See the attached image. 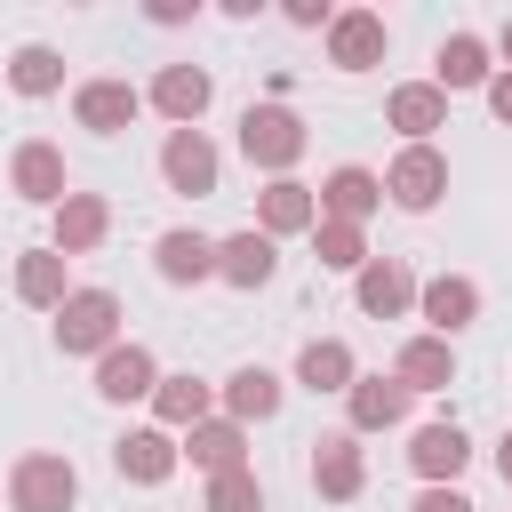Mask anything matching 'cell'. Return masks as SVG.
I'll use <instances>...</instances> for the list:
<instances>
[{
  "label": "cell",
  "instance_id": "24",
  "mask_svg": "<svg viewBox=\"0 0 512 512\" xmlns=\"http://www.w3.org/2000/svg\"><path fill=\"white\" fill-rule=\"evenodd\" d=\"M152 272L168 280V288H200V280H216V240H200V232H160L152 240Z\"/></svg>",
  "mask_w": 512,
  "mask_h": 512
},
{
  "label": "cell",
  "instance_id": "13",
  "mask_svg": "<svg viewBox=\"0 0 512 512\" xmlns=\"http://www.w3.org/2000/svg\"><path fill=\"white\" fill-rule=\"evenodd\" d=\"M176 464H184V448H176V432H160V424H136V432L112 440V472L136 480V488H160Z\"/></svg>",
  "mask_w": 512,
  "mask_h": 512
},
{
  "label": "cell",
  "instance_id": "20",
  "mask_svg": "<svg viewBox=\"0 0 512 512\" xmlns=\"http://www.w3.org/2000/svg\"><path fill=\"white\" fill-rule=\"evenodd\" d=\"M216 400H224V416H232V424H264V416H280L288 384H280L264 360H248V368H232V376L216 384Z\"/></svg>",
  "mask_w": 512,
  "mask_h": 512
},
{
  "label": "cell",
  "instance_id": "16",
  "mask_svg": "<svg viewBox=\"0 0 512 512\" xmlns=\"http://www.w3.org/2000/svg\"><path fill=\"white\" fill-rule=\"evenodd\" d=\"M312 488H320L328 504H352V496L368 488V456H360V440H352V432L312 440Z\"/></svg>",
  "mask_w": 512,
  "mask_h": 512
},
{
  "label": "cell",
  "instance_id": "7",
  "mask_svg": "<svg viewBox=\"0 0 512 512\" xmlns=\"http://www.w3.org/2000/svg\"><path fill=\"white\" fill-rule=\"evenodd\" d=\"M144 104H152L168 128H200V112L216 104V80H208L200 64H160L152 88H144Z\"/></svg>",
  "mask_w": 512,
  "mask_h": 512
},
{
  "label": "cell",
  "instance_id": "22",
  "mask_svg": "<svg viewBox=\"0 0 512 512\" xmlns=\"http://www.w3.org/2000/svg\"><path fill=\"white\" fill-rule=\"evenodd\" d=\"M408 464H416V480H424V488H456V472L472 464L464 424H424V432L408 440Z\"/></svg>",
  "mask_w": 512,
  "mask_h": 512
},
{
  "label": "cell",
  "instance_id": "28",
  "mask_svg": "<svg viewBox=\"0 0 512 512\" xmlns=\"http://www.w3.org/2000/svg\"><path fill=\"white\" fill-rule=\"evenodd\" d=\"M64 296H72V264H64L56 248H24V256H16V304L56 312Z\"/></svg>",
  "mask_w": 512,
  "mask_h": 512
},
{
  "label": "cell",
  "instance_id": "1",
  "mask_svg": "<svg viewBox=\"0 0 512 512\" xmlns=\"http://www.w3.org/2000/svg\"><path fill=\"white\" fill-rule=\"evenodd\" d=\"M120 344V296L112 288H72L56 304V352L64 360H104Z\"/></svg>",
  "mask_w": 512,
  "mask_h": 512
},
{
  "label": "cell",
  "instance_id": "33",
  "mask_svg": "<svg viewBox=\"0 0 512 512\" xmlns=\"http://www.w3.org/2000/svg\"><path fill=\"white\" fill-rule=\"evenodd\" d=\"M288 24H304V32H328V24H336V8H328V0H288Z\"/></svg>",
  "mask_w": 512,
  "mask_h": 512
},
{
  "label": "cell",
  "instance_id": "18",
  "mask_svg": "<svg viewBox=\"0 0 512 512\" xmlns=\"http://www.w3.org/2000/svg\"><path fill=\"white\" fill-rule=\"evenodd\" d=\"M320 224V200H312V184H296V176H272L264 192H256V232L264 240H288V232H312Z\"/></svg>",
  "mask_w": 512,
  "mask_h": 512
},
{
  "label": "cell",
  "instance_id": "15",
  "mask_svg": "<svg viewBox=\"0 0 512 512\" xmlns=\"http://www.w3.org/2000/svg\"><path fill=\"white\" fill-rule=\"evenodd\" d=\"M136 112H144V96H136L128 80H112V72H104V80H80V88H72V120H80L88 136H120V128H128Z\"/></svg>",
  "mask_w": 512,
  "mask_h": 512
},
{
  "label": "cell",
  "instance_id": "8",
  "mask_svg": "<svg viewBox=\"0 0 512 512\" xmlns=\"http://www.w3.org/2000/svg\"><path fill=\"white\" fill-rule=\"evenodd\" d=\"M8 192H16V200H32V208H56V200L72 192V176H64V152H56L48 136H24V144L8 152Z\"/></svg>",
  "mask_w": 512,
  "mask_h": 512
},
{
  "label": "cell",
  "instance_id": "34",
  "mask_svg": "<svg viewBox=\"0 0 512 512\" xmlns=\"http://www.w3.org/2000/svg\"><path fill=\"white\" fill-rule=\"evenodd\" d=\"M408 512H472V496H464V488H424Z\"/></svg>",
  "mask_w": 512,
  "mask_h": 512
},
{
  "label": "cell",
  "instance_id": "25",
  "mask_svg": "<svg viewBox=\"0 0 512 512\" xmlns=\"http://www.w3.org/2000/svg\"><path fill=\"white\" fill-rule=\"evenodd\" d=\"M272 272H280V240H264L256 224L216 240V280H232V288H264Z\"/></svg>",
  "mask_w": 512,
  "mask_h": 512
},
{
  "label": "cell",
  "instance_id": "31",
  "mask_svg": "<svg viewBox=\"0 0 512 512\" xmlns=\"http://www.w3.org/2000/svg\"><path fill=\"white\" fill-rule=\"evenodd\" d=\"M312 256H320V272H360L368 264V232L360 224H312Z\"/></svg>",
  "mask_w": 512,
  "mask_h": 512
},
{
  "label": "cell",
  "instance_id": "14",
  "mask_svg": "<svg viewBox=\"0 0 512 512\" xmlns=\"http://www.w3.org/2000/svg\"><path fill=\"white\" fill-rule=\"evenodd\" d=\"M408 384L400 376H352V392H344V432L360 440V432H392L400 416H408Z\"/></svg>",
  "mask_w": 512,
  "mask_h": 512
},
{
  "label": "cell",
  "instance_id": "30",
  "mask_svg": "<svg viewBox=\"0 0 512 512\" xmlns=\"http://www.w3.org/2000/svg\"><path fill=\"white\" fill-rule=\"evenodd\" d=\"M8 88H16V96H32V104H40V96H56V88H64V56H56L48 40H24V48L8 56Z\"/></svg>",
  "mask_w": 512,
  "mask_h": 512
},
{
  "label": "cell",
  "instance_id": "11",
  "mask_svg": "<svg viewBox=\"0 0 512 512\" xmlns=\"http://www.w3.org/2000/svg\"><path fill=\"white\" fill-rule=\"evenodd\" d=\"M48 216H56V224H48V248H56L64 264H72V256H88V248H104V232H112L104 192H64Z\"/></svg>",
  "mask_w": 512,
  "mask_h": 512
},
{
  "label": "cell",
  "instance_id": "23",
  "mask_svg": "<svg viewBox=\"0 0 512 512\" xmlns=\"http://www.w3.org/2000/svg\"><path fill=\"white\" fill-rule=\"evenodd\" d=\"M384 128H400L408 144H432V128H448V96L432 80H400L384 96Z\"/></svg>",
  "mask_w": 512,
  "mask_h": 512
},
{
  "label": "cell",
  "instance_id": "27",
  "mask_svg": "<svg viewBox=\"0 0 512 512\" xmlns=\"http://www.w3.org/2000/svg\"><path fill=\"white\" fill-rule=\"evenodd\" d=\"M176 448H184V456H192V464L216 480V472H240V464H248V424H232V416H208V424H192Z\"/></svg>",
  "mask_w": 512,
  "mask_h": 512
},
{
  "label": "cell",
  "instance_id": "36",
  "mask_svg": "<svg viewBox=\"0 0 512 512\" xmlns=\"http://www.w3.org/2000/svg\"><path fill=\"white\" fill-rule=\"evenodd\" d=\"M144 16H152V24H184V16H192V0H152Z\"/></svg>",
  "mask_w": 512,
  "mask_h": 512
},
{
  "label": "cell",
  "instance_id": "4",
  "mask_svg": "<svg viewBox=\"0 0 512 512\" xmlns=\"http://www.w3.org/2000/svg\"><path fill=\"white\" fill-rule=\"evenodd\" d=\"M384 200L408 208V216L440 208V200H448V152H440V144H400L392 168H384Z\"/></svg>",
  "mask_w": 512,
  "mask_h": 512
},
{
  "label": "cell",
  "instance_id": "10",
  "mask_svg": "<svg viewBox=\"0 0 512 512\" xmlns=\"http://www.w3.org/2000/svg\"><path fill=\"white\" fill-rule=\"evenodd\" d=\"M384 48H392V32H384L376 8H336V24H328V64L336 72H376Z\"/></svg>",
  "mask_w": 512,
  "mask_h": 512
},
{
  "label": "cell",
  "instance_id": "26",
  "mask_svg": "<svg viewBox=\"0 0 512 512\" xmlns=\"http://www.w3.org/2000/svg\"><path fill=\"white\" fill-rule=\"evenodd\" d=\"M392 376H400L408 392H448V384H456V344H448V336H408V344L392 352Z\"/></svg>",
  "mask_w": 512,
  "mask_h": 512
},
{
  "label": "cell",
  "instance_id": "32",
  "mask_svg": "<svg viewBox=\"0 0 512 512\" xmlns=\"http://www.w3.org/2000/svg\"><path fill=\"white\" fill-rule=\"evenodd\" d=\"M200 512H264V480L240 464V472H216L208 480V496H200Z\"/></svg>",
  "mask_w": 512,
  "mask_h": 512
},
{
  "label": "cell",
  "instance_id": "3",
  "mask_svg": "<svg viewBox=\"0 0 512 512\" xmlns=\"http://www.w3.org/2000/svg\"><path fill=\"white\" fill-rule=\"evenodd\" d=\"M72 504H80L72 456H56V448L16 456V472H8V512H72Z\"/></svg>",
  "mask_w": 512,
  "mask_h": 512
},
{
  "label": "cell",
  "instance_id": "12",
  "mask_svg": "<svg viewBox=\"0 0 512 512\" xmlns=\"http://www.w3.org/2000/svg\"><path fill=\"white\" fill-rule=\"evenodd\" d=\"M352 304H360L368 320H400V312H416V272H408L400 256H368V264L352 272Z\"/></svg>",
  "mask_w": 512,
  "mask_h": 512
},
{
  "label": "cell",
  "instance_id": "29",
  "mask_svg": "<svg viewBox=\"0 0 512 512\" xmlns=\"http://www.w3.org/2000/svg\"><path fill=\"white\" fill-rule=\"evenodd\" d=\"M352 376H360V360H352L344 336H312V344L296 352V384H304V392H352Z\"/></svg>",
  "mask_w": 512,
  "mask_h": 512
},
{
  "label": "cell",
  "instance_id": "17",
  "mask_svg": "<svg viewBox=\"0 0 512 512\" xmlns=\"http://www.w3.org/2000/svg\"><path fill=\"white\" fill-rule=\"evenodd\" d=\"M488 80H496V48L480 32H448L440 56H432V88L456 96V88H488Z\"/></svg>",
  "mask_w": 512,
  "mask_h": 512
},
{
  "label": "cell",
  "instance_id": "6",
  "mask_svg": "<svg viewBox=\"0 0 512 512\" xmlns=\"http://www.w3.org/2000/svg\"><path fill=\"white\" fill-rule=\"evenodd\" d=\"M312 200H320L328 224H360V232H368V216L384 208V176L360 168V160H344V168H328V176L312 184Z\"/></svg>",
  "mask_w": 512,
  "mask_h": 512
},
{
  "label": "cell",
  "instance_id": "9",
  "mask_svg": "<svg viewBox=\"0 0 512 512\" xmlns=\"http://www.w3.org/2000/svg\"><path fill=\"white\" fill-rule=\"evenodd\" d=\"M416 312L432 320L424 336H464L472 320H480V280H464V272H432V280H416Z\"/></svg>",
  "mask_w": 512,
  "mask_h": 512
},
{
  "label": "cell",
  "instance_id": "35",
  "mask_svg": "<svg viewBox=\"0 0 512 512\" xmlns=\"http://www.w3.org/2000/svg\"><path fill=\"white\" fill-rule=\"evenodd\" d=\"M480 96H488V112H496V120H504V128H512V72H504V64H496V80H488V88H480Z\"/></svg>",
  "mask_w": 512,
  "mask_h": 512
},
{
  "label": "cell",
  "instance_id": "37",
  "mask_svg": "<svg viewBox=\"0 0 512 512\" xmlns=\"http://www.w3.org/2000/svg\"><path fill=\"white\" fill-rule=\"evenodd\" d=\"M496 472H504V488H512V432L496 440Z\"/></svg>",
  "mask_w": 512,
  "mask_h": 512
},
{
  "label": "cell",
  "instance_id": "21",
  "mask_svg": "<svg viewBox=\"0 0 512 512\" xmlns=\"http://www.w3.org/2000/svg\"><path fill=\"white\" fill-rule=\"evenodd\" d=\"M208 416H216V384H208V376L184 368V376H160V384H152V424H160V432H192V424H208Z\"/></svg>",
  "mask_w": 512,
  "mask_h": 512
},
{
  "label": "cell",
  "instance_id": "2",
  "mask_svg": "<svg viewBox=\"0 0 512 512\" xmlns=\"http://www.w3.org/2000/svg\"><path fill=\"white\" fill-rule=\"evenodd\" d=\"M304 144H312V128H304L288 104H248V112H240V152H248V168L288 176V168L304 160Z\"/></svg>",
  "mask_w": 512,
  "mask_h": 512
},
{
  "label": "cell",
  "instance_id": "5",
  "mask_svg": "<svg viewBox=\"0 0 512 512\" xmlns=\"http://www.w3.org/2000/svg\"><path fill=\"white\" fill-rule=\"evenodd\" d=\"M216 176H224V152L208 144V128H168V144H160V184L184 192V200H208Z\"/></svg>",
  "mask_w": 512,
  "mask_h": 512
},
{
  "label": "cell",
  "instance_id": "38",
  "mask_svg": "<svg viewBox=\"0 0 512 512\" xmlns=\"http://www.w3.org/2000/svg\"><path fill=\"white\" fill-rule=\"evenodd\" d=\"M496 56H504V72H512V16H504V32H496Z\"/></svg>",
  "mask_w": 512,
  "mask_h": 512
},
{
  "label": "cell",
  "instance_id": "19",
  "mask_svg": "<svg viewBox=\"0 0 512 512\" xmlns=\"http://www.w3.org/2000/svg\"><path fill=\"white\" fill-rule=\"evenodd\" d=\"M152 384H160V360L144 352V344H112L104 360H96V392L112 400V408H128V400H152Z\"/></svg>",
  "mask_w": 512,
  "mask_h": 512
}]
</instances>
